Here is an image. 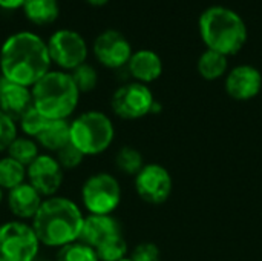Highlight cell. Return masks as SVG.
Segmentation results:
<instances>
[{"label": "cell", "instance_id": "27", "mask_svg": "<svg viewBox=\"0 0 262 261\" xmlns=\"http://www.w3.org/2000/svg\"><path fill=\"white\" fill-rule=\"evenodd\" d=\"M127 242L124 238V235H118L109 242H106L104 245H101L100 248L95 249L97 255L100 261H120L127 257Z\"/></svg>", "mask_w": 262, "mask_h": 261}, {"label": "cell", "instance_id": "22", "mask_svg": "<svg viewBox=\"0 0 262 261\" xmlns=\"http://www.w3.org/2000/svg\"><path fill=\"white\" fill-rule=\"evenodd\" d=\"M41 148L38 146L35 138L31 137H25V135H18L11 146L6 151V155H9L11 158L17 160L18 163H21L23 166H29L40 154H41Z\"/></svg>", "mask_w": 262, "mask_h": 261}, {"label": "cell", "instance_id": "12", "mask_svg": "<svg viewBox=\"0 0 262 261\" xmlns=\"http://www.w3.org/2000/svg\"><path fill=\"white\" fill-rule=\"evenodd\" d=\"M92 52L97 62L107 69L126 68L134 54L129 40L117 29L103 31L94 40Z\"/></svg>", "mask_w": 262, "mask_h": 261}, {"label": "cell", "instance_id": "10", "mask_svg": "<svg viewBox=\"0 0 262 261\" xmlns=\"http://www.w3.org/2000/svg\"><path fill=\"white\" fill-rule=\"evenodd\" d=\"M64 180H66V172L57 162L55 155L48 152H41L26 168V182L43 198H49L61 194Z\"/></svg>", "mask_w": 262, "mask_h": 261}, {"label": "cell", "instance_id": "30", "mask_svg": "<svg viewBox=\"0 0 262 261\" xmlns=\"http://www.w3.org/2000/svg\"><path fill=\"white\" fill-rule=\"evenodd\" d=\"M129 258L132 261H160L161 260V252L155 243L144 242V243L137 245L132 249Z\"/></svg>", "mask_w": 262, "mask_h": 261}, {"label": "cell", "instance_id": "31", "mask_svg": "<svg viewBox=\"0 0 262 261\" xmlns=\"http://www.w3.org/2000/svg\"><path fill=\"white\" fill-rule=\"evenodd\" d=\"M25 3V0H0V8L8 9V11H14L21 8Z\"/></svg>", "mask_w": 262, "mask_h": 261}, {"label": "cell", "instance_id": "7", "mask_svg": "<svg viewBox=\"0 0 262 261\" xmlns=\"http://www.w3.org/2000/svg\"><path fill=\"white\" fill-rule=\"evenodd\" d=\"M41 249L29 222L15 218L0 222V257L8 261H35L41 257Z\"/></svg>", "mask_w": 262, "mask_h": 261}, {"label": "cell", "instance_id": "34", "mask_svg": "<svg viewBox=\"0 0 262 261\" xmlns=\"http://www.w3.org/2000/svg\"><path fill=\"white\" fill-rule=\"evenodd\" d=\"M35 261H55V258H54V257H52V258H51V257H40L38 260Z\"/></svg>", "mask_w": 262, "mask_h": 261}, {"label": "cell", "instance_id": "29", "mask_svg": "<svg viewBox=\"0 0 262 261\" xmlns=\"http://www.w3.org/2000/svg\"><path fill=\"white\" fill-rule=\"evenodd\" d=\"M20 135L17 122L0 111V155H5L11 143Z\"/></svg>", "mask_w": 262, "mask_h": 261}, {"label": "cell", "instance_id": "32", "mask_svg": "<svg viewBox=\"0 0 262 261\" xmlns=\"http://www.w3.org/2000/svg\"><path fill=\"white\" fill-rule=\"evenodd\" d=\"M91 6H95V8H100V6H104L109 0H86Z\"/></svg>", "mask_w": 262, "mask_h": 261}, {"label": "cell", "instance_id": "19", "mask_svg": "<svg viewBox=\"0 0 262 261\" xmlns=\"http://www.w3.org/2000/svg\"><path fill=\"white\" fill-rule=\"evenodd\" d=\"M21 8L26 18L38 26L54 23L60 14L58 0H25Z\"/></svg>", "mask_w": 262, "mask_h": 261}, {"label": "cell", "instance_id": "24", "mask_svg": "<svg viewBox=\"0 0 262 261\" xmlns=\"http://www.w3.org/2000/svg\"><path fill=\"white\" fill-rule=\"evenodd\" d=\"M54 258L55 261H100L95 249L80 240L55 251Z\"/></svg>", "mask_w": 262, "mask_h": 261}, {"label": "cell", "instance_id": "11", "mask_svg": "<svg viewBox=\"0 0 262 261\" xmlns=\"http://www.w3.org/2000/svg\"><path fill=\"white\" fill-rule=\"evenodd\" d=\"M134 185L138 197L150 205H161L172 194V177L164 166L157 163L144 165L134 177Z\"/></svg>", "mask_w": 262, "mask_h": 261}, {"label": "cell", "instance_id": "9", "mask_svg": "<svg viewBox=\"0 0 262 261\" xmlns=\"http://www.w3.org/2000/svg\"><path fill=\"white\" fill-rule=\"evenodd\" d=\"M154 105L152 91L138 82L118 86L111 97V111L121 120H140L152 112Z\"/></svg>", "mask_w": 262, "mask_h": 261}, {"label": "cell", "instance_id": "15", "mask_svg": "<svg viewBox=\"0 0 262 261\" xmlns=\"http://www.w3.org/2000/svg\"><path fill=\"white\" fill-rule=\"evenodd\" d=\"M123 235V228L120 220L112 215H89L86 214L80 242L97 249L106 242Z\"/></svg>", "mask_w": 262, "mask_h": 261}, {"label": "cell", "instance_id": "25", "mask_svg": "<svg viewBox=\"0 0 262 261\" xmlns=\"http://www.w3.org/2000/svg\"><path fill=\"white\" fill-rule=\"evenodd\" d=\"M48 123V118H45L34 106L29 108L18 120H17V126H18V132L25 137H31V138H37L38 134L45 129Z\"/></svg>", "mask_w": 262, "mask_h": 261}, {"label": "cell", "instance_id": "5", "mask_svg": "<svg viewBox=\"0 0 262 261\" xmlns=\"http://www.w3.org/2000/svg\"><path fill=\"white\" fill-rule=\"evenodd\" d=\"M115 140V125L109 114L88 109L71 118V145L86 158L104 154Z\"/></svg>", "mask_w": 262, "mask_h": 261}, {"label": "cell", "instance_id": "14", "mask_svg": "<svg viewBox=\"0 0 262 261\" xmlns=\"http://www.w3.org/2000/svg\"><path fill=\"white\" fill-rule=\"evenodd\" d=\"M261 88V72L250 65H239L233 68L226 77V91L233 100H250L259 94Z\"/></svg>", "mask_w": 262, "mask_h": 261}, {"label": "cell", "instance_id": "36", "mask_svg": "<svg viewBox=\"0 0 262 261\" xmlns=\"http://www.w3.org/2000/svg\"><path fill=\"white\" fill-rule=\"evenodd\" d=\"M0 261H8V260H5V258H3V257H0Z\"/></svg>", "mask_w": 262, "mask_h": 261}, {"label": "cell", "instance_id": "18", "mask_svg": "<svg viewBox=\"0 0 262 261\" xmlns=\"http://www.w3.org/2000/svg\"><path fill=\"white\" fill-rule=\"evenodd\" d=\"M35 140L43 152L57 154L71 143V120H48Z\"/></svg>", "mask_w": 262, "mask_h": 261}, {"label": "cell", "instance_id": "2", "mask_svg": "<svg viewBox=\"0 0 262 261\" xmlns=\"http://www.w3.org/2000/svg\"><path fill=\"white\" fill-rule=\"evenodd\" d=\"M84 217L86 214L77 200L58 194L43 200L31 225L43 248L58 251L80 240Z\"/></svg>", "mask_w": 262, "mask_h": 261}, {"label": "cell", "instance_id": "26", "mask_svg": "<svg viewBox=\"0 0 262 261\" xmlns=\"http://www.w3.org/2000/svg\"><path fill=\"white\" fill-rule=\"evenodd\" d=\"M71 75H72V80L77 85L81 95L92 92L98 85V72H97L95 66L88 62L80 65L74 71H71Z\"/></svg>", "mask_w": 262, "mask_h": 261}, {"label": "cell", "instance_id": "6", "mask_svg": "<svg viewBox=\"0 0 262 261\" xmlns=\"http://www.w3.org/2000/svg\"><path fill=\"white\" fill-rule=\"evenodd\" d=\"M123 198L118 178L106 171L88 175L80 186V206L89 215H112Z\"/></svg>", "mask_w": 262, "mask_h": 261}, {"label": "cell", "instance_id": "23", "mask_svg": "<svg viewBox=\"0 0 262 261\" xmlns=\"http://www.w3.org/2000/svg\"><path fill=\"white\" fill-rule=\"evenodd\" d=\"M114 165L118 172L124 175H132L135 177L144 166V160L141 152L134 148V146H121L115 157H114Z\"/></svg>", "mask_w": 262, "mask_h": 261}, {"label": "cell", "instance_id": "4", "mask_svg": "<svg viewBox=\"0 0 262 261\" xmlns=\"http://www.w3.org/2000/svg\"><path fill=\"white\" fill-rule=\"evenodd\" d=\"M200 35L207 49L226 57L238 54L247 42V25L243 17L227 6H209L198 20Z\"/></svg>", "mask_w": 262, "mask_h": 261}, {"label": "cell", "instance_id": "1", "mask_svg": "<svg viewBox=\"0 0 262 261\" xmlns=\"http://www.w3.org/2000/svg\"><path fill=\"white\" fill-rule=\"evenodd\" d=\"M51 69L48 43L35 32L18 31L0 46V75L12 83L32 88Z\"/></svg>", "mask_w": 262, "mask_h": 261}, {"label": "cell", "instance_id": "20", "mask_svg": "<svg viewBox=\"0 0 262 261\" xmlns=\"http://www.w3.org/2000/svg\"><path fill=\"white\" fill-rule=\"evenodd\" d=\"M227 68H229L227 57L212 49H206L200 55L198 63H196V69L200 75L209 82L221 78L227 72Z\"/></svg>", "mask_w": 262, "mask_h": 261}, {"label": "cell", "instance_id": "3", "mask_svg": "<svg viewBox=\"0 0 262 261\" xmlns=\"http://www.w3.org/2000/svg\"><path fill=\"white\" fill-rule=\"evenodd\" d=\"M34 108L48 120H71L78 109L81 94L71 72L51 69L32 88Z\"/></svg>", "mask_w": 262, "mask_h": 261}, {"label": "cell", "instance_id": "33", "mask_svg": "<svg viewBox=\"0 0 262 261\" xmlns=\"http://www.w3.org/2000/svg\"><path fill=\"white\" fill-rule=\"evenodd\" d=\"M5 198H6V192L0 188V206L5 205Z\"/></svg>", "mask_w": 262, "mask_h": 261}, {"label": "cell", "instance_id": "13", "mask_svg": "<svg viewBox=\"0 0 262 261\" xmlns=\"http://www.w3.org/2000/svg\"><path fill=\"white\" fill-rule=\"evenodd\" d=\"M43 200L45 198L28 182H25L23 185L6 192L5 206L9 214V218L31 223L37 215Z\"/></svg>", "mask_w": 262, "mask_h": 261}, {"label": "cell", "instance_id": "17", "mask_svg": "<svg viewBox=\"0 0 262 261\" xmlns=\"http://www.w3.org/2000/svg\"><path fill=\"white\" fill-rule=\"evenodd\" d=\"M127 72L129 75L143 85L152 83L160 78L163 74V62L161 57L150 49H140L132 54L129 63H127Z\"/></svg>", "mask_w": 262, "mask_h": 261}, {"label": "cell", "instance_id": "35", "mask_svg": "<svg viewBox=\"0 0 262 261\" xmlns=\"http://www.w3.org/2000/svg\"><path fill=\"white\" fill-rule=\"evenodd\" d=\"M120 261H132L129 257H126V258H123V260H120Z\"/></svg>", "mask_w": 262, "mask_h": 261}, {"label": "cell", "instance_id": "16", "mask_svg": "<svg viewBox=\"0 0 262 261\" xmlns=\"http://www.w3.org/2000/svg\"><path fill=\"white\" fill-rule=\"evenodd\" d=\"M31 88L12 83L0 75V111L14 118L15 122L32 108Z\"/></svg>", "mask_w": 262, "mask_h": 261}, {"label": "cell", "instance_id": "8", "mask_svg": "<svg viewBox=\"0 0 262 261\" xmlns=\"http://www.w3.org/2000/svg\"><path fill=\"white\" fill-rule=\"evenodd\" d=\"M46 43L51 62L60 71L71 72L88 60V43L84 37L74 29H58L52 32Z\"/></svg>", "mask_w": 262, "mask_h": 261}, {"label": "cell", "instance_id": "28", "mask_svg": "<svg viewBox=\"0 0 262 261\" xmlns=\"http://www.w3.org/2000/svg\"><path fill=\"white\" fill-rule=\"evenodd\" d=\"M57 162L60 163V166L63 168L64 172H71V171H77L78 168H81V165L84 163L86 157L74 146V145H66L63 149H60L57 154H54Z\"/></svg>", "mask_w": 262, "mask_h": 261}, {"label": "cell", "instance_id": "21", "mask_svg": "<svg viewBox=\"0 0 262 261\" xmlns=\"http://www.w3.org/2000/svg\"><path fill=\"white\" fill-rule=\"evenodd\" d=\"M26 182V166L11 158L9 155H0V188L8 192Z\"/></svg>", "mask_w": 262, "mask_h": 261}]
</instances>
